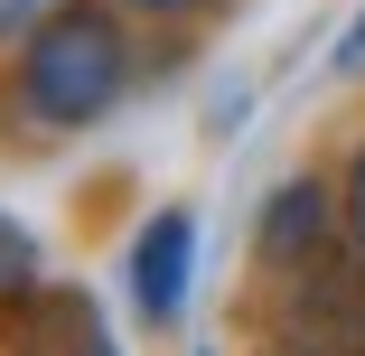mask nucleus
Wrapping results in <instances>:
<instances>
[{
    "instance_id": "1",
    "label": "nucleus",
    "mask_w": 365,
    "mask_h": 356,
    "mask_svg": "<svg viewBox=\"0 0 365 356\" xmlns=\"http://www.w3.org/2000/svg\"><path fill=\"white\" fill-rule=\"evenodd\" d=\"M131 85V38L103 0H56L19 47V113L47 131H85Z\"/></svg>"
},
{
    "instance_id": "2",
    "label": "nucleus",
    "mask_w": 365,
    "mask_h": 356,
    "mask_svg": "<svg viewBox=\"0 0 365 356\" xmlns=\"http://www.w3.org/2000/svg\"><path fill=\"white\" fill-rule=\"evenodd\" d=\"M290 347L300 356H365V253H328L290 281Z\"/></svg>"
},
{
    "instance_id": "3",
    "label": "nucleus",
    "mask_w": 365,
    "mask_h": 356,
    "mask_svg": "<svg viewBox=\"0 0 365 356\" xmlns=\"http://www.w3.org/2000/svg\"><path fill=\"white\" fill-rule=\"evenodd\" d=\"M187 272H197V216L187 206H160L131 244V300L150 319H178L187 310Z\"/></svg>"
},
{
    "instance_id": "4",
    "label": "nucleus",
    "mask_w": 365,
    "mask_h": 356,
    "mask_svg": "<svg viewBox=\"0 0 365 356\" xmlns=\"http://www.w3.org/2000/svg\"><path fill=\"white\" fill-rule=\"evenodd\" d=\"M253 253H262L272 272H309V263H328V197H319L309 178L272 188V197H262V225H253Z\"/></svg>"
},
{
    "instance_id": "5",
    "label": "nucleus",
    "mask_w": 365,
    "mask_h": 356,
    "mask_svg": "<svg viewBox=\"0 0 365 356\" xmlns=\"http://www.w3.org/2000/svg\"><path fill=\"white\" fill-rule=\"evenodd\" d=\"M19 356H122V347H113V328L85 291H38L29 319H19Z\"/></svg>"
},
{
    "instance_id": "6",
    "label": "nucleus",
    "mask_w": 365,
    "mask_h": 356,
    "mask_svg": "<svg viewBox=\"0 0 365 356\" xmlns=\"http://www.w3.org/2000/svg\"><path fill=\"white\" fill-rule=\"evenodd\" d=\"M29 281H38V235H29L19 216H0V300L29 291Z\"/></svg>"
},
{
    "instance_id": "7",
    "label": "nucleus",
    "mask_w": 365,
    "mask_h": 356,
    "mask_svg": "<svg viewBox=\"0 0 365 356\" xmlns=\"http://www.w3.org/2000/svg\"><path fill=\"white\" fill-rule=\"evenodd\" d=\"M346 235H356V253H365V151H356V169H346Z\"/></svg>"
},
{
    "instance_id": "8",
    "label": "nucleus",
    "mask_w": 365,
    "mask_h": 356,
    "mask_svg": "<svg viewBox=\"0 0 365 356\" xmlns=\"http://www.w3.org/2000/svg\"><path fill=\"white\" fill-rule=\"evenodd\" d=\"M337 66H365V10H356V29L337 38Z\"/></svg>"
},
{
    "instance_id": "9",
    "label": "nucleus",
    "mask_w": 365,
    "mask_h": 356,
    "mask_svg": "<svg viewBox=\"0 0 365 356\" xmlns=\"http://www.w3.org/2000/svg\"><path fill=\"white\" fill-rule=\"evenodd\" d=\"M131 10H160V19H187V10H206V0H131Z\"/></svg>"
},
{
    "instance_id": "10",
    "label": "nucleus",
    "mask_w": 365,
    "mask_h": 356,
    "mask_svg": "<svg viewBox=\"0 0 365 356\" xmlns=\"http://www.w3.org/2000/svg\"><path fill=\"white\" fill-rule=\"evenodd\" d=\"M281 356H300V347H281Z\"/></svg>"
}]
</instances>
